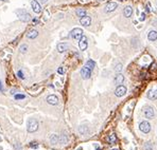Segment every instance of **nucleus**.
<instances>
[{"mask_svg":"<svg viewBox=\"0 0 157 150\" xmlns=\"http://www.w3.org/2000/svg\"><path fill=\"white\" fill-rule=\"evenodd\" d=\"M37 36H38V31H36V30H31L27 33V37L29 39H34L37 37Z\"/></svg>","mask_w":157,"mask_h":150,"instance_id":"f3484780","label":"nucleus"},{"mask_svg":"<svg viewBox=\"0 0 157 150\" xmlns=\"http://www.w3.org/2000/svg\"><path fill=\"white\" fill-rule=\"evenodd\" d=\"M31 6H32V10L34 11V13L39 14L41 12V6H40V4L38 3L37 0H32L31 1Z\"/></svg>","mask_w":157,"mask_h":150,"instance_id":"6e6552de","label":"nucleus"},{"mask_svg":"<svg viewBox=\"0 0 157 150\" xmlns=\"http://www.w3.org/2000/svg\"><path fill=\"white\" fill-rule=\"evenodd\" d=\"M112 150H117V149H112Z\"/></svg>","mask_w":157,"mask_h":150,"instance_id":"4c0bfd02","label":"nucleus"},{"mask_svg":"<svg viewBox=\"0 0 157 150\" xmlns=\"http://www.w3.org/2000/svg\"><path fill=\"white\" fill-rule=\"evenodd\" d=\"M80 23L82 24L83 26H89L90 23H91V18L90 16H84L82 18H80Z\"/></svg>","mask_w":157,"mask_h":150,"instance_id":"9d476101","label":"nucleus"},{"mask_svg":"<svg viewBox=\"0 0 157 150\" xmlns=\"http://www.w3.org/2000/svg\"><path fill=\"white\" fill-rule=\"evenodd\" d=\"M148 97L150 99H157V90H151L148 93Z\"/></svg>","mask_w":157,"mask_h":150,"instance_id":"6ab92c4d","label":"nucleus"},{"mask_svg":"<svg viewBox=\"0 0 157 150\" xmlns=\"http://www.w3.org/2000/svg\"><path fill=\"white\" fill-rule=\"evenodd\" d=\"M60 143H61V144H67V143H68V136H67V135L64 134V133L61 135V136H60Z\"/></svg>","mask_w":157,"mask_h":150,"instance_id":"5701e85b","label":"nucleus"},{"mask_svg":"<svg viewBox=\"0 0 157 150\" xmlns=\"http://www.w3.org/2000/svg\"><path fill=\"white\" fill-rule=\"evenodd\" d=\"M70 36L73 39H78V40H80V39L83 37V30L82 29H80V28H74L72 31L70 32Z\"/></svg>","mask_w":157,"mask_h":150,"instance_id":"7ed1b4c3","label":"nucleus"},{"mask_svg":"<svg viewBox=\"0 0 157 150\" xmlns=\"http://www.w3.org/2000/svg\"><path fill=\"white\" fill-rule=\"evenodd\" d=\"M17 76H18L20 79H24V75H23V72L21 70H19L18 72H17Z\"/></svg>","mask_w":157,"mask_h":150,"instance_id":"cd10ccee","label":"nucleus"},{"mask_svg":"<svg viewBox=\"0 0 157 150\" xmlns=\"http://www.w3.org/2000/svg\"><path fill=\"white\" fill-rule=\"evenodd\" d=\"M57 73H58V74H61V75L64 74V69L62 67H60V68L57 69Z\"/></svg>","mask_w":157,"mask_h":150,"instance_id":"7c9ffc66","label":"nucleus"},{"mask_svg":"<svg viewBox=\"0 0 157 150\" xmlns=\"http://www.w3.org/2000/svg\"><path fill=\"white\" fill-rule=\"evenodd\" d=\"M47 103L48 104H50V105H53V106L57 105L58 104V97L54 94L49 95V96L47 97Z\"/></svg>","mask_w":157,"mask_h":150,"instance_id":"9b49d317","label":"nucleus"},{"mask_svg":"<svg viewBox=\"0 0 157 150\" xmlns=\"http://www.w3.org/2000/svg\"><path fill=\"white\" fill-rule=\"evenodd\" d=\"M144 19H146V14L142 13V14H141V17H140V21H143Z\"/></svg>","mask_w":157,"mask_h":150,"instance_id":"473e14b6","label":"nucleus"},{"mask_svg":"<svg viewBox=\"0 0 157 150\" xmlns=\"http://www.w3.org/2000/svg\"><path fill=\"white\" fill-rule=\"evenodd\" d=\"M148 38H149V40H151V41H155V40H157V32H156V31H151V32H149Z\"/></svg>","mask_w":157,"mask_h":150,"instance_id":"a211bd4d","label":"nucleus"},{"mask_svg":"<svg viewBox=\"0 0 157 150\" xmlns=\"http://www.w3.org/2000/svg\"><path fill=\"white\" fill-rule=\"evenodd\" d=\"M132 14H133V8H132L131 5H127L124 8L123 10V15L124 17H126V18H129V17L132 16Z\"/></svg>","mask_w":157,"mask_h":150,"instance_id":"4468645a","label":"nucleus"},{"mask_svg":"<svg viewBox=\"0 0 157 150\" xmlns=\"http://www.w3.org/2000/svg\"><path fill=\"white\" fill-rule=\"evenodd\" d=\"M144 150H153V146H152V144L150 142H148V143H146L144 144Z\"/></svg>","mask_w":157,"mask_h":150,"instance_id":"a878e982","label":"nucleus"},{"mask_svg":"<svg viewBox=\"0 0 157 150\" xmlns=\"http://www.w3.org/2000/svg\"><path fill=\"white\" fill-rule=\"evenodd\" d=\"M75 14H77V16H78L80 18H82V17L86 16V11L83 9H78L77 11H75Z\"/></svg>","mask_w":157,"mask_h":150,"instance_id":"4be33fe9","label":"nucleus"},{"mask_svg":"<svg viewBox=\"0 0 157 150\" xmlns=\"http://www.w3.org/2000/svg\"><path fill=\"white\" fill-rule=\"evenodd\" d=\"M27 129H28V131L31 132V133L37 131V129H38V122L35 119H30L28 120V124H27Z\"/></svg>","mask_w":157,"mask_h":150,"instance_id":"f03ea898","label":"nucleus"},{"mask_svg":"<svg viewBox=\"0 0 157 150\" xmlns=\"http://www.w3.org/2000/svg\"><path fill=\"white\" fill-rule=\"evenodd\" d=\"M41 1H43V2H46V1H48V0H41Z\"/></svg>","mask_w":157,"mask_h":150,"instance_id":"c9c22d12","label":"nucleus"},{"mask_svg":"<svg viewBox=\"0 0 157 150\" xmlns=\"http://www.w3.org/2000/svg\"><path fill=\"white\" fill-rule=\"evenodd\" d=\"M14 97H15V99H24L26 98V95H23V94H15L14 95Z\"/></svg>","mask_w":157,"mask_h":150,"instance_id":"bb28decb","label":"nucleus"},{"mask_svg":"<svg viewBox=\"0 0 157 150\" xmlns=\"http://www.w3.org/2000/svg\"><path fill=\"white\" fill-rule=\"evenodd\" d=\"M0 1H8V0H0Z\"/></svg>","mask_w":157,"mask_h":150,"instance_id":"e433bc0d","label":"nucleus"},{"mask_svg":"<svg viewBox=\"0 0 157 150\" xmlns=\"http://www.w3.org/2000/svg\"><path fill=\"white\" fill-rule=\"evenodd\" d=\"M16 14H17V16H18L19 20H21L22 22H28V21H30V19H31V15L24 9L16 10Z\"/></svg>","mask_w":157,"mask_h":150,"instance_id":"f257e3e1","label":"nucleus"},{"mask_svg":"<svg viewBox=\"0 0 157 150\" xmlns=\"http://www.w3.org/2000/svg\"><path fill=\"white\" fill-rule=\"evenodd\" d=\"M86 66H87L88 68H90V69H91V70H92V69H94V68L95 67V62L94 60L89 59V60H88L87 62H86Z\"/></svg>","mask_w":157,"mask_h":150,"instance_id":"b1692460","label":"nucleus"},{"mask_svg":"<svg viewBox=\"0 0 157 150\" xmlns=\"http://www.w3.org/2000/svg\"><path fill=\"white\" fill-rule=\"evenodd\" d=\"M126 87L125 86H122V85H120L119 87L117 88L116 90H115V95L118 97H121V96H123V95H125V93H126Z\"/></svg>","mask_w":157,"mask_h":150,"instance_id":"0eeeda50","label":"nucleus"},{"mask_svg":"<svg viewBox=\"0 0 157 150\" xmlns=\"http://www.w3.org/2000/svg\"><path fill=\"white\" fill-rule=\"evenodd\" d=\"M15 93H16V90L15 89H13V90L11 91V94H15Z\"/></svg>","mask_w":157,"mask_h":150,"instance_id":"f704fd0d","label":"nucleus"},{"mask_svg":"<svg viewBox=\"0 0 157 150\" xmlns=\"http://www.w3.org/2000/svg\"><path fill=\"white\" fill-rule=\"evenodd\" d=\"M78 132L83 135H86V134H88V132H89V128L87 126H80V128H78Z\"/></svg>","mask_w":157,"mask_h":150,"instance_id":"aec40b11","label":"nucleus"},{"mask_svg":"<svg viewBox=\"0 0 157 150\" xmlns=\"http://www.w3.org/2000/svg\"><path fill=\"white\" fill-rule=\"evenodd\" d=\"M0 92H3V86H2L1 80H0Z\"/></svg>","mask_w":157,"mask_h":150,"instance_id":"72a5a7b5","label":"nucleus"},{"mask_svg":"<svg viewBox=\"0 0 157 150\" xmlns=\"http://www.w3.org/2000/svg\"><path fill=\"white\" fill-rule=\"evenodd\" d=\"M19 51H20V53H26L28 51V45H26V43L21 45L20 48H19Z\"/></svg>","mask_w":157,"mask_h":150,"instance_id":"393cba45","label":"nucleus"},{"mask_svg":"<svg viewBox=\"0 0 157 150\" xmlns=\"http://www.w3.org/2000/svg\"><path fill=\"white\" fill-rule=\"evenodd\" d=\"M115 70H116L117 72H121V71H122V65H121V63H118L116 67H115Z\"/></svg>","mask_w":157,"mask_h":150,"instance_id":"c85d7f7f","label":"nucleus"},{"mask_svg":"<svg viewBox=\"0 0 157 150\" xmlns=\"http://www.w3.org/2000/svg\"><path fill=\"white\" fill-rule=\"evenodd\" d=\"M81 76H82L83 79H88L91 76V69L88 68L87 66L83 67L81 69Z\"/></svg>","mask_w":157,"mask_h":150,"instance_id":"423d86ee","label":"nucleus"},{"mask_svg":"<svg viewBox=\"0 0 157 150\" xmlns=\"http://www.w3.org/2000/svg\"><path fill=\"white\" fill-rule=\"evenodd\" d=\"M121 1H122V0H121Z\"/></svg>","mask_w":157,"mask_h":150,"instance_id":"58836bf2","label":"nucleus"},{"mask_svg":"<svg viewBox=\"0 0 157 150\" xmlns=\"http://www.w3.org/2000/svg\"><path fill=\"white\" fill-rule=\"evenodd\" d=\"M117 8H118L117 2H109V3L105 6V12H106V13H110V12H114Z\"/></svg>","mask_w":157,"mask_h":150,"instance_id":"f8f14e48","label":"nucleus"},{"mask_svg":"<svg viewBox=\"0 0 157 150\" xmlns=\"http://www.w3.org/2000/svg\"><path fill=\"white\" fill-rule=\"evenodd\" d=\"M139 129H140V131H142L143 133H149V132L151 131L152 127H151V124H150L149 122L143 120V122H141L140 125H139Z\"/></svg>","mask_w":157,"mask_h":150,"instance_id":"20e7f679","label":"nucleus"},{"mask_svg":"<svg viewBox=\"0 0 157 150\" xmlns=\"http://www.w3.org/2000/svg\"><path fill=\"white\" fill-rule=\"evenodd\" d=\"M49 141H50L51 144H53V145H55V144H57V143H60V136H58L57 134H51L50 136H49Z\"/></svg>","mask_w":157,"mask_h":150,"instance_id":"2eb2a0df","label":"nucleus"},{"mask_svg":"<svg viewBox=\"0 0 157 150\" xmlns=\"http://www.w3.org/2000/svg\"><path fill=\"white\" fill-rule=\"evenodd\" d=\"M30 147H32V148H37L38 145L35 144V142H31V143H30Z\"/></svg>","mask_w":157,"mask_h":150,"instance_id":"c756f323","label":"nucleus"},{"mask_svg":"<svg viewBox=\"0 0 157 150\" xmlns=\"http://www.w3.org/2000/svg\"><path fill=\"white\" fill-rule=\"evenodd\" d=\"M124 82V75L121 74V73H118V74L115 76V83H118V85H121Z\"/></svg>","mask_w":157,"mask_h":150,"instance_id":"dca6fc26","label":"nucleus"},{"mask_svg":"<svg viewBox=\"0 0 157 150\" xmlns=\"http://www.w3.org/2000/svg\"><path fill=\"white\" fill-rule=\"evenodd\" d=\"M68 49H69V46H68V43H66V42H62V43H58L57 45V51L60 53L66 52Z\"/></svg>","mask_w":157,"mask_h":150,"instance_id":"ddd939ff","label":"nucleus"},{"mask_svg":"<svg viewBox=\"0 0 157 150\" xmlns=\"http://www.w3.org/2000/svg\"><path fill=\"white\" fill-rule=\"evenodd\" d=\"M106 140H107V142H108V144H114V143L117 142V137L115 134H109L108 136L106 137Z\"/></svg>","mask_w":157,"mask_h":150,"instance_id":"412c9836","label":"nucleus"},{"mask_svg":"<svg viewBox=\"0 0 157 150\" xmlns=\"http://www.w3.org/2000/svg\"><path fill=\"white\" fill-rule=\"evenodd\" d=\"M146 12H149V13L151 12V4H150V3L146 4Z\"/></svg>","mask_w":157,"mask_h":150,"instance_id":"2f4dec72","label":"nucleus"},{"mask_svg":"<svg viewBox=\"0 0 157 150\" xmlns=\"http://www.w3.org/2000/svg\"><path fill=\"white\" fill-rule=\"evenodd\" d=\"M143 114H144V117L146 119H154V115H155V112H154V109L153 107L149 106V107H146L143 109Z\"/></svg>","mask_w":157,"mask_h":150,"instance_id":"39448f33","label":"nucleus"},{"mask_svg":"<svg viewBox=\"0 0 157 150\" xmlns=\"http://www.w3.org/2000/svg\"><path fill=\"white\" fill-rule=\"evenodd\" d=\"M78 47H80L81 51L87 50L88 42H87V37H86V36H83V37L80 39V41H78Z\"/></svg>","mask_w":157,"mask_h":150,"instance_id":"1a4fd4ad","label":"nucleus"}]
</instances>
